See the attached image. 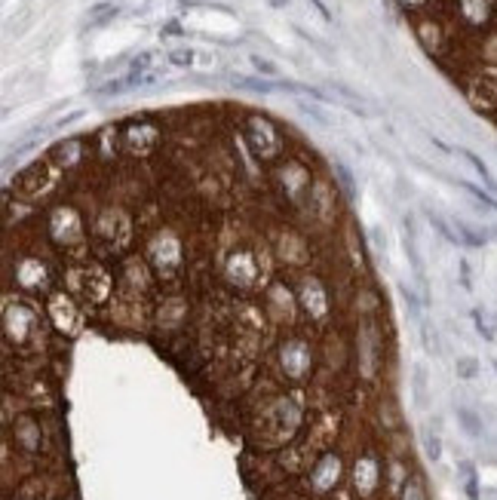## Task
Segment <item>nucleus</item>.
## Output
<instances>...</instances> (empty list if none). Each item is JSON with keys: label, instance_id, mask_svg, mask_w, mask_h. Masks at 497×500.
Masks as SVG:
<instances>
[{"label": "nucleus", "instance_id": "1", "mask_svg": "<svg viewBox=\"0 0 497 500\" xmlns=\"http://www.w3.org/2000/svg\"><path fill=\"white\" fill-rule=\"evenodd\" d=\"M454 230H457V237H461V246H470V249H482L485 243H488V237H485L482 230H476L473 224H466L457 218L454 221Z\"/></svg>", "mask_w": 497, "mask_h": 500}, {"label": "nucleus", "instance_id": "2", "mask_svg": "<svg viewBox=\"0 0 497 500\" xmlns=\"http://www.w3.org/2000/svg\"><path fill=\"white\" fill-rule=\"evenodd\" d=\"M457 420H461V427L466 430V433H470L473 439H479L482 433H485V427H482V417L479 415H476V411L473 408H457Z\"/></svg>", "mask_w": 497, "mask_h": 500}, {"label": "nucleus", "instance_id": "3", "mask_svg": "<svg viewBox=\"0 0 497 500\" xmlns=\"http://www.w3.org/2000/svg\"><path fill=\"white\" fill-rule=\"evenodd\" d=\"M412 390H415V402H417V405L427 408V366H424V362H417V366H415Z\"/></svg>", "mask_w": 497, "mask_h": 500}, {"label": "nucleus", "instance_id": "4", "mask_svg": "<svg viewBox=\"0 0 497 500\" xmlns=\"http://www.w3.org/2000/svg\"><path fill=\"white\" fill-rule=\"evenodd\" d=\"M464 156H466V163H470L473 169L479 172V179H482L485 184H488V191H491L494 197H497V179H494V175H491V169H488V166H485V163H482V160H479V156H476L473 151H464Z\"/></svg>", "mask_w": 497, "mask_h": 500}, {"label": "nucleus", "instance_id": "5", "mask_svg": "<svg viewBox=\"0 0 497 500\" xmlns=\"http://www.w3.org/2000/svg\"><path fill=\"white\" fill-rule=\"evenodd\" d=\"M470 317H473V326H476V331L485 338V341H494V322H491V317L485 313L482 307H473L470 310Z\"/></svg>", "mask_w": 497, "mask_h": 500}, {"label": "nucleus", "instance_id": "6", "mask_svg": "<svg viewBox=\"0 0 497 500\" xmlns=\"http://www.w3.org/2000/svg\"><path fill=\"white\" fill-rule=\"evenodd\" d=\"M427 218H430V224L436 230H439V237H445L448 243H454V246H461V237H457V230L451 228V224H448L442 215H436V212H427Z\"/></svg>", "mask_w": 497, "mask_h": 500}, {"label": "nucleus", "instance_id": "7", "mask_svg": "<svg viewBox=\"0 0 497 500\" xmlns=\"http://www.w3.org/2000/svg\"><path fill=\"white\" fill-rule=\"evenodd\" d=\"M461 473H464V488H466V497L470 500H479V479H476V467L470 460H461Z\"/></svg>", "mask_w": 497, "mask_h": 500}, {"label": "nucleus", "instance_id": "8", "mask_svg": "<svg viewBox=\"0 0 497 500\" xmlns=\"http://www.w3.org/2000/svg\"><path fill=\"white\" fill-rule=\"evenodd\" d=\"M233 83L237 86H246L252 92H274L277 83H267V80H252V77H233Z\"/></svg>", "mask_w": 497, "mask_h": 500}, {"label": "nucleus", "instance_id": "9", "mask_svg": "<svg viewBox=\"0 0 497 500\" xmlns=\"http://www.w3.org/2000/svg\"><path fill=\"white\" fill-rule=\"evenodd\" d=\"M461 184H464V188L470 191L473 197L479 200L482 206H488V209H494V212H497V197H494V193H488V191H482V188H476V184H470V181H461Z\"/></svg>", "mask_w": 497, "mask_h": 500}, {"label": "nucleus", "instance_id": "10", "mask_svg": "<svg viewBox=\"0 0 497 500\" xmlns=\"http://www.w3.org/2000/svg\"><path fill=\"white\" fill-rule=\"evenodd\" d=\"M424 451L430 460H439L442 457V439L436 433H424Z\"/></svg>", "mask_w": 497, "mask_h": 500}, {"label": "nucleus", "instance_id": "11", "mask_svg": "<svg viewBox=\"0 0 497 500\" xmlns=\"http://www.w3.org/2000/svg\"><path fill=\"white\" fill-rule=\"evenodd\" d=\"M457 375L466 378V381H473L476 375H479V362H476L473 356H464V359H457Z\"/></svg>", "mask_w": 497, "mask_h": 500}, {"label": "nucleus", "instance_id": "12", "mask_svg": "<svg viewBox=\"0 0 497 500\" xmlns=\"http://www.w3.org/2000/svg\"><path fill=\"white\" fill-rule=\"evenodd\" d=\"M114 16H117V6L102 4V6H95V13H92V18H90V25H102V22H108V18H114Z\"/></svg>", "mask_w": 497, "mask_h": 500}, {"label": "nucleus", "instance_id": "13", "mask_svg": "<svg viewBox=\"0 0 497 500\" xmlns=\"http://www.w3.org/2000/svg\"><path fill=\"white\" fill-rule=\"evenodd\" d=\"M335 172H338L341 184H344V193H347V197H353V193H356V188H353V175L347 172V166H344V163H335Z\"/></svg>", "mask_w": 497, "mask_h": 500}, {"label": "nucleus", "instance_id": "14", "mask_svg": "<svg viewBox=\"0 0 497 500\" xmlns=\"http://www.w3.org/2000/svg\"><path fill=\"white\" fill-rule=\"evenodd\" d=\"M399 295L405 298V304H408V310L415 313V317H421V301H417V295L408 286H399Z\"/></svg>", "mask_w": 497, "mask_h": 500}, {"label": "nucleus", "instance_id": "15", "mask_svg": "<svg viewBox=\"0 0 497 500\" xmlns=\"http://www.w3.org/2000/svg\"><path fill=\"white\" fill-rule=\"evenodd\" d=\"M169 62L178 65V68H184V65L193 62V53H191V50H172V53H169Z\"/></svg>", "mask_w": 497, "mask_h": 500}, {"label": "nucleus", "instance_id": "16", "mask_svg": "<svg viewBox=\"0 0 497 500\" xmlns=\"http://www.w3.org/2000/svg\"><path fill=\"white\" fill-rule=\"evenodd\" d=\"M424 347L430 350V353H439V350H442L439 341H436V331H433L430 326H424Z\"/></svg>", "mask_w": 497, "mask_h": 500}, {"label": "nucleus", "instance_id": "17", "mask_svg": "<svg viewBox=\"0 0 497 500\" xmlns=\"http://www.w3.org/2000/svg\"><path fill=\"white\" fill-rule=\"evenodd\" d=\"M461 286L466 292H473V270H470V261H461Z\"/></svg>", "mask_w": 497, "mask_h": 500}, {"label": "nucleus", "instance_id": "18", "mask_svg": "<svg viewBox=\"0 0 497 500\" xmlns=\"http://www.w3.org/2000/svg\"><path fill=\"white\" fill-rule=\"evenodd\" d=\"M252 65H255V68H258V71H264L267 77H277V68H274V65H270V62H267V58H261V55H252Z\"/></svg>", "mask_w": 497, "mask_h": 500}, {"label": "nucleus", "instance_id": "19", "mask_svg": "<svg viewBox=\"0 0 497 500\" xmlns=\"http://www.w3.org/2000/svg\"><path fill=\"white\" fill-rule=\"evenodd\" d=\"M405 500H424V497H421V482H417V479H412V482H408Z\"/></svg>", "mask_w": 497, "mask_h": 500}, {"label": "nucleus", "instance_id": "20", "mask_svg": "<svg viewBox=\"0 0 497 500\" xmlns=\"http://www.w3.org/2000/svg\"><path fill=\"white\" fill-rule=\"evenodd\" d=\"M491 230H494V237H497V228H491Z\"/></svg>", "mask_w": 497, "mask_h": 500}]
</instances>
